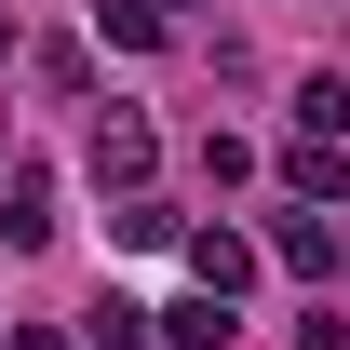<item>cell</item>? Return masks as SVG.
Segmentation results:
<instances>
[{"mask_svg": "<svg viewBox=\"0 0 350 350\" xmlns=\"http://www.w3.org/2000/svg\"><path fill=\"white\" fill-rule=\"evenodd\" d=\"M269 256L297 269V283H323V269H337V216H323V202H310V216H283V229H269Z\"/></svg>", "mask_w": 350, "mask_h": 350, "instance_id": "cell-4", "label": "cell"}, {"mask_svg": "<svg viewBox=\"0 0 350 350\" xmlns=\"http://www.w3.org/2000/svg\"><path fill=\"white\" fill-rule=\"evenodd\" d=\"M229 323H243V310H229V297H202V283L162 310V337H175V350H229Z\"/></svg>", "mask_w": 350, "mask_h": 350, "instance_id": "cell-5", "label": "cell"}, {"mask_svg": "<svg viewBox=\"0 0 350 350\" xmlns=\"http://www.w3.org/2000/svg\"><path fill=\"white\" fill-rule=\"evenodd\" d=\"M297 189H310V202H337V189H350V148H337V135H297Z\"/></svg>", "mask_w": 350, "mask_h": 350, "instance_id": "cell-6", "label": "cell"}, {"mask_svg": "<svg viewBox=\"0 0 350 350\" xmlns=\"http://www.w3.org/2000/svg\"><path fill=\"white\" fill-rule=\"evenodd\" d=\"M297 135H350V81H310L297 94Z\"/></svg>", "mask_w": 350, "mask_h": 350, "instance_id": "cell-9", "label": "cell"}, {"mask_svg": "<svg viewBox=\"0 0 350 350\" xmlns=\"http://www.w3.org/2000/svg\"><path fill=\"white\" fill-rule=\"evenodd\" d=\"M94 189H148V122H122V108H108V122H94Z\"/></svg>", "mask_w": 350, "mask_h": 350, "instance_id": "cell-2", "label": "cell"}, {"mask_svg": "<svg viewBox=\"0 0 350 350\" xmlns=\"http://www.w3.org/2000/svg\"><path fill=\"white\" fill-rule=\"evenodd\" d=\"M189 283H202V297H243V283H256V243H243V229H189Z\"/></svg>", "mask_w": 350, "mask_h": 350, "instance_id": "cell-1", "label": "cell"}, {"mask_svg": "<svg viewBox=\"0 0 350 350\" xmlns=\"http://www.w3.org/2000/svg\"><path fill=\"white\" fill-rule=\"evenodd\" d=\"M81 350H148V310H122V297H94V310H81Z\"/></svg>", "mask_w": 350, "mask_h": 350, "instance_id": "cell-7", "label": "cell"}, {"mask_svg": "<svg viewBox=\"0 0 350 350\" xmlns=\"http://www.w3.org/2000/svg\"><path fill=\"white\" fill-rule=\"evenodd\" d=\"M94 27H108L122 54H148V41H162V0H94Z\"/></svg>", "mask_w": 350, "mask_h": 350, "instance_id": "cell-8", "label": "cell"}, {"mask_svg": "<svg viewBox=\"0 0 350 350\" xmlns=\"http://www.w3.org/2000/svg\"><path fill=\"white\" fill-rule=\"evenodd\" d=\"M14 350H68V337H54V323H27V337H14Z\"/></svg>", "mask_w": 350, "mask_h": 350, "instance_id": "cell-10", "label": "cell"}, {"mask_svg": "<svg viewBox=\"0 0 350 350\" xmlns=\"http://www.w3.org/2000/svg\"><path fill=\"white\" fill-rule=\"evenodd\" d=\"M0 243H14V256H27V243H54V175H41V162L0 189Z\"/></svg>", "mask_w": 350, "mask_h": 350, "instance_id": "cell-3", "label": "cell"}]
</instances>
